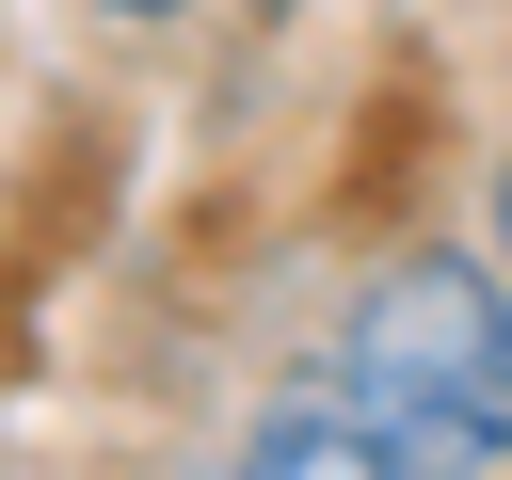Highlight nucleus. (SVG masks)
Returning <instances> with one entry per match:
<instances>
[{
  "mask_svg": "<svg viewBox=\"0 0 512 480\" xmlns=\"http://www.w3.org/2000/svg\"><path fill=\"white\" fill-rule=\"evenodd\" d=\"M336 400H368L432 480H512V256H384L336 320Z\"/></svg>",
  "mask_w": 512,
  "mask_h": 480,
  "instance_id": "f257e3e1",
  "label": "nucleus"
},
{
  "mask_svg": "<svg viewBox=\"0 0 512 480\" xmlns=\"http://www.w3.org/2000/svg\"><path fill=\"white\" fill-rule=\"evenodd\" d=\"M224 480H432L368 400H336V384H304V400H272L240 448H224Z\"/></svg>",
  "mask_w": 512,
  "mask_h": 480,
  "instance_id": "f03ea898",
  "label": "nucleus"
},
{
  "mask_svg": "<svg viewBox=\"0 0 512 480\" xmlns=\"http://www.w3.org/2000/svg\"><path fill=\"white\" fill-rule=\"evenodd\" d=\"M96 16H112V32H160V16H192V0H96Z\"/></svg>",
  "mask_w": 512,
  "mask_h": 480,
  "instance_id": "7ed1b4c3",
  "label": "nucleus"
},
{
  "mask_svg": "<svg viewBox=\"0 0 512 480\" xmlns=\"http://www.w3.org/2000/svg\"><path fill=\"white\" fill-rule=\"evenodd\" d=\"M496 256H512V144H496Z\"/></svg>",
  "mask_w": 512,
  "mask_h": 480,
  "instance_id": "20e7f679",
  "label": "nucleus"
}]
</instances>
